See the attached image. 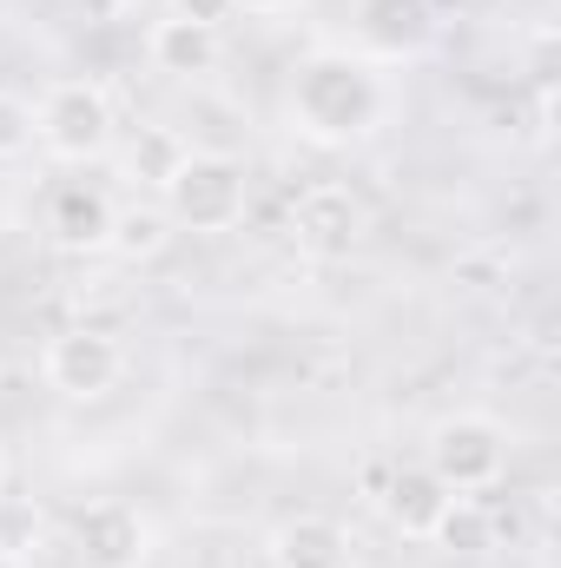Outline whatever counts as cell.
<instances>
[{
	"mask_svg": "<svg viewBox=\"0 0 561 568\" xmlns=\"http://www.w3.org/2000/svg\"><path fill=\"white\" fill-rule=\"evenodd\" d=\"M284 120L304 145L344 152L384 126V80L350 47H310L284 80Z\"/></svg>",
	"mask_w": 561,
	"mask_h": 568,
	"instance_id": "obj_1",
	"label": "cell"
},
{
	"mask_svg": "<svg viewBox=\"0 0 561 568\" xmlns=\"http://www.w3.org/2000/svg\"><path fill=\"white\" fill-rule=\"evenodd\" d=\"M422 463L449 496H489L509 476V429L489 410H449L422 436Z\"/></svg>",
	"mask_w": 561,
	"mask_h": 568,
	"instance_id": "obj_2",
	"label": "cell"
},
{
	"mask_svg": "<svg viewBox=\"0 0 561 568\" xmlns=\"http://www.w3.org/2000/svg\"><path fill=\"white\" fill-rule=\"evenodd\" d=\"M165 219L178 232H232L252 205V179H245V159L238 152H185L178 172L165 179Z\"/></svg>",
	"mask_w": 561,
	"mask_h": 568,
	"instance_id": "obj_3",
	"label": "cell"
},
{
	"mask_svg": "<svg viewBox=\"0 0 561 568\" xmlns=\"http://www.w3.org/2000/svg\"><path fill=\"white\" fill-rule=\"evenodd\" d=\"M33 133H40V152L60 159V165H93L113 152V93L100 80H53L33 106Z\"/></svg>",
	"mask_w": 561,
	"mask_h": 568,
	"instance_id": "obj_4",
	"label": "cell"
},
{
	"mask_svg": "<svg viewBox=\"0 0 561 568\" xmlns=\"http://www.w3.org/2000/svg\"><path fill=\"white\" fill-rule=\"evenodd\" d=\"M40 377H47L60 397H73V404H100V397L120 390V377H126V344H120L113 331H100V324H73V331L47 337Z\"/></svg>",
	"mask_w": 561,
	"mask_h": 568,
	"instance_id": "obj_5",
	"label": "cell"
},
{
	"mask_svg": "<svg viewBox=\"0 0 561 568\" xmlns=\"http://www.w3.org/2000/svg\"><path fill=\"white\" fill-rule=\"evenodd\" d=\"M364 239H370V205L350 185H310V192H297V205H290V245L304 258L337 265Z\"/></svg>",
	"mask_w": 561,
	"mask_h": 568,
	"instance_id": "obj_6",
	"label": "cell"
},
{
	"mask_svg": "<svg viewBox=\"0 0 561 568\" xmlns=\"http://www.w3.org/2000/svg\"><path fill=\"white\" fill-rule=\"evenodd\" d=\"M73 556L86 568H145L152 562V523L133 503H93L73 516Z\"/></svg>",
	"mask_w": 561,
	"mask_h": 568,
	"instance_id": "obj_7",
	"label": "cell"
},
{
	"mask_svg": "<svg viewBox=\"0 0 561 568\" xmlns=\"http://www.w3.org/2000/svg\"><path fill=\"white\" fill-rule=\"evenodd\" d=\"M113 219H120V205L100 185H86V179H67V185L47 192V239L60 252H73V258L106 252L113 245Z\"/></svg>",
	"mask_w": 561,
	"mask_h": 568,
	"instance_id": "obj_8",
	"label": "cell"
},
{
	"mask_svg": "<svg viewBox=\"0 0 561 568\" xmlns=\"http://www.w3.org/2000/svg\"><path fill=\"white\" fill-rule=\"evenodd\" d=\"M370 503H377V516H384L397 536H410V542H429L436 516L449 509V489L429 476V463H390V469L370 483Z\"/></svg>",
	"mask_w": 561,
	"mask_h": 568,
	"instance_id": "obj_9",
	"label": "cell"
},
{
	"mask_svg": "<svg viewBox=\"0 0 561 568\" xmlns=\"http://www.w3.org/2000/svg\"><path fill=\"white\" fill-rule=\"evenodd\" d=\"M265 562L272 568H350L357 542L337 516H284L265 536Z\"/></svg>",
	"mask_w": 561,
	"mask_h": 568,
	"instance_id": "obj_10",
	"label": "cell"
},
{
	"mask_svg": "<svg viewBox=\"0 0 561 568\" xmlns=\"http://www.w3.org/2000/svg\"><path fill=\"white\" fill-rule=\"evenodd\" d=\"M218 53H225L218 27H192V20H172V13L145 33V60L172 80H205L218 67Z\"/></svg>",
	"mask_w": 561,
	"mask_h": 568,
	"instance_id": "obj_11",
	"label": "cell"
},
{
	"mask_svg": "<svg viewBox=\"0 0 561 568\" xmlns=\"http://www.w3.org/2000/svg\"><path fill=\"white\" fill-rule=\"evenodd\" d=\"M429 27H436V7H429V0H364V7H357V33H364V47L384 53V60L417 53L422 40H429Z\"/></svg>",
	"mask_w": 561,
	"mask_h": 568,
	"instance_id": "obj_12",
	"label": "cell"
},
{
	"mask_svg": "<svg viewBox=\"0 0 561 568\" xmlns=\"http://www.w3.org/2000/svg\"><path fill=\"white\" fill-rule=\"evenodd\" d=\"M429 542L449 549V556H482V549H496V516H489V503H482V496H449V509L436 516Z\"/></svg>",
	"mask_w": 561,
	"mask_h": 568,
	"instance_id": "obj_13",
	"label": "cell"
},
{
	"mask_svg": "<svg viewBox=\"0 0 561 568\" xmlns=\"http://www.w3.org/2000/svg\"><path fill=\"white\" fill-rule=\"evenodd\" d=\"M185 152H192V145L178 140V126H140L133 145H126V179H133V185H152V192H165V179L178 172Z\"/></svg>",
	"mask_w": 561,
	"mask_h": 568,
	"instance_id": "obj_14",
	"label": "cell"
},
{
	"mask_svg": "<svg viewBox=\"0 0 561 568\" xmlns=\"http://www.w3.org/2000/svg\"><path fill=\"white\" fill-rule=\"evenodd\" d=\"M165 212H120L113 219V245L106 252H120V258H152L159 245H165Z\"/></svg>",
	"mask_w": 561,
	"mask_h": 568,
	"instance_id": "obj_15",
	"label": "cell"
},
{
	"mask_svg": "<svg viewBox=\"0 0 561 568\" xmlns=\"http://www.w3.org/2000/svg\"><path fill=\"white\" fill-rule=\"evenodd\" d=\"M33 145H40V133H33V100H20V93H0V165L27 159Z\"/></svg>",
	"mask_w": 561,
	"mask_h": 568,
	"instance_id": "obj_16",
	"label": "cell"
},
{
	"mask_svg": "<svg viewBox=\"0 0 561 568\" xmlns=\"http://www.w3.org/2000/svg\"><path fill=\"white\" fill-rule=\"evenodd\" d=\"M33 542H40V509L27 496L0 489V556H27Z\"/></svg>",
	"mask_w": 561,
	"mask_h": 568,
	"instance_id": "obj_17",
	"label": "cell"
},
{
	"mask_svg": "<svg viewBox=\"0 0 561 568\" xmlns=\"http://www.w3.org/2000/svg\"><path fill=\"white\" fill-rule=\"evenodd\" d=\"M238 13V0H172V20H192V27H225Z\"/></svg>",
	"mask_w": 561,
	"mask_h": 568,
	"instance_id": "obj_18",
	"label": "cell"
},
{
	"mask_svg": "<svg viewBox=\"0 0 561 568\" xmlns=\"http://www.w3.org/2000/svg\"><path fill=\"white\" fill-rule=\"evenodd\" d=\"M86 27H120V20H133L140 13V0H67Z\"/></svg>",
	"mask_w": 561,
	"mask_h": 568,
	"instance_id": "obj_19",
	"label": "cell"
},
{
	"mask_svg": "<svg viewBox=\"0 0 561 568\" xmlns=\"http://www.w3.org/2000/svg\"><path fill=\"white\" fill-rule=\"evenodd\" d=\"M238 7H245V13H258V20H278V13L297 7V0H238Z\"/></svg>",
	"mask_w": 561,
	"mask_h": 568,
	"instance_id": "obj_20",
	"label": "cell"
},
{
	"mask_svg": "<svg viewBox=\"0 0 561 568\" xmlns=\"http://www.w3.org/2000/svg\"><path fill=\"white\" fill-rule=\"evenodd\" d=\"M0 568H33L27 556H0Z\"/></svg>",
	"mask_w": 561,
	"mask_h": 568,
	"instance_id": "obj_21",
	"label": "cell"
},
{
	"mask_svg": "<svg viewBox=\"0 0 561 568\" xmlns=\"http://www.w3.org/2000/svg\"><path fill=\"white\" fill-rule=\"evenodd\" d=\"M7 469H13V463H7V443H0V489H7Z\"/></svg>",
	"mask_w": 561,
	"mask_h": 568,
	"instance_id": "obj_22",
	"label": "cell"
}]
</instances>
